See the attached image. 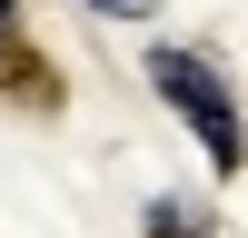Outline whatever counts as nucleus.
<instances>
[{
  "label": "nucleus",
  "instance_id": "obj_1",
  "mask_svg": "<svg viewBox=\"0 0 248 238\" xmlns=\"http://www.w3.org/2000/svg\"><path fill=\"white\" fill-rule=\"evenodd\" d=\"M149 89L169 99V109L189 119V129H199V149H209V159H218L229 178L248 169V129H238V109H229V89L209 79V60H189V50H149Z\"/></svg>",
  "mask_w": 248,
  "mask_h": 238
},
{
  "label": "nucleus",
  "instance_id": "obj_2",
  "mask_svg": "<svg viewBox=\"0 0 248 238\" xmlns=\"http://www.w3.org/2000/svg\"><path fill=\"white\" fill-rule=\"evenodd\" d=\"M0 89H10L20 109H60V70L40 50H20V40H0Z\"/></svg>",
  "mask_w": 248,
  "mask_h": 238
},
{
  "label": "nucleus",
  "instance_id": "obj_3",
  "mask_svg": "<svg viewBox=\"0 0 248 238\" xmlns=\"http://www.w3.org/2000/svg\"><path fill=\"white\" fill-rule=\"evenodd\" d=\"M149 238H209V218L179 208V198H159V208H149Z\"/></svg>",
  "mask_w": 248,
  "mask_h": 238
},
{
  "label": "nucleus",
  "instance_id": "obj_4",
  "mask_svg": "<svg viewBox=\"0 0 248 238\" xmlns=\"http://www.w3.org/2000/svg\"><path fill=\"white\" fill-rule=\"evenodd\" d=\"M90 10H109V20H149L159 0H90Z\"/></svg>",
  "mask_w": 248,
  "mask_h": 238
},
{
  "label": "nucleus",
  "instance_id": "obj_5",
  "mask_svg": "<svg viewBox=\"0 0 248 238\" xmlns=\"http://www.w3.org/2000/svg\"><path fill=\"white\" fill-rule=\"evenodd\" d=\"M0 40H20V0H0Z\"/></svg>",
  "mask_w": 248,
  "mask_h": 238
}]
</instances>
